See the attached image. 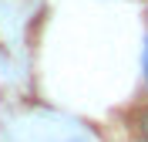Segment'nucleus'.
Instances as JSON below:
<instances>
[{
  "mask_svg": "<svg viewBox=\"0 0 148 142\" xmlns=\"http://www.w3.org/2000/svg\"><path fill=\"white\" fill-rule=\"evenodd\" d=\"M135 122H138V135H141V142H148V108H141Z\"/></svg>",
  "mask_w": 148,
  "mask_h": 142,
  "instance_id": "f257e3e1",
  "label": "nucleus"
},
{
  "mask_svg": "<svg viewBox=\"0 0 148 142\" xmlns=\"http://www.w3.org/2000/svg\"><path fill=\"white\" fill-rule=\"evenodd\" d=\"M145 71H148V47H145Z\"/></svg>",
  "mask_w": 148,
  "mask_h": 142,
  "instance_id": "f03ea898",
  "label": "nucleus"
}]
</instances>
